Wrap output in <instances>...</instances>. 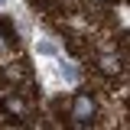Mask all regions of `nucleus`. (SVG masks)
<instances>
[{
	"mask_svg": "<svg viewBox=\"0 0 130 130\" xmlns=\"http://www.w3.org/2000/svg\"><path fill=\"white\" fill-rule=\"evenodd\" d=\"M91 114H94V101H91L88 94H78L75 101H72V117H75V124H88Z\"/></svg>",
	"mask_w": 130,
	"mask_h": 130,
	"instance_id": "obj_1",
	"label": "nucleus"
},
{
	"mask_svg": "<svg viewBox=\"0 0 130 130\" xmlns=\"http://www.w3.org/2000/svg\"><path fill=\"white\" fill-rule=\"evenodd\" d=\"M101 68H104V72H117V68H120V62H117V59H111V55H104V59H101Z\"/></svg>",
	"mask_w": 130,
	"mask_h": 130,
	"instance_id": "obj_2",
	"label": "nucleus"
},
{
	"mask_svg": "<svg viewBox=\"0 0 130 130\" xmlns=\"http://www.w3.org/2000/svg\"><path fill=\"white\" fill-rule=\"evenodd\" d=\"M7 107H10V111H16V114L26 111V107H23V101H16V98H10V101H7Z\"/></svg>",
	"mask_w": 130,
	"mask_h": 130,
	"instance_id": "obj_3",
	"label": "nucleus"
},
{
	"mask_svg": "<svg viewBox=\"0 0 130 130\" xmlns=\"http://www.w3.org/2000/svg\"><path fill=\"white\" fill-rule=\"evenodd\" d=\"M0 3H7V0H0Z\"/></svg>",
	"mask_w": 130,
	"mask_h": 130,
	"instance_id": "obj_4",
	"label": "nucleus"
}]
</instances>
